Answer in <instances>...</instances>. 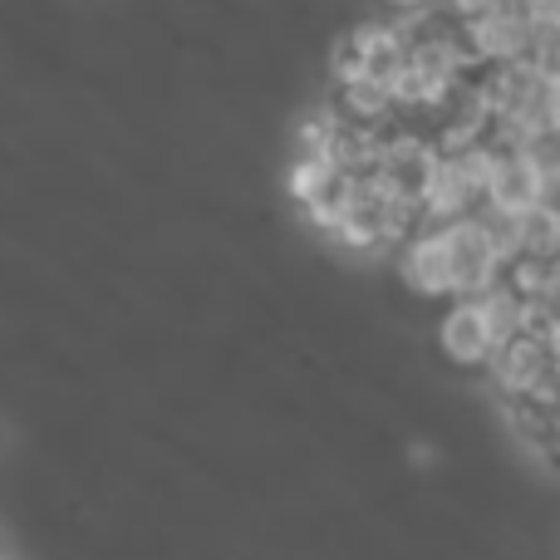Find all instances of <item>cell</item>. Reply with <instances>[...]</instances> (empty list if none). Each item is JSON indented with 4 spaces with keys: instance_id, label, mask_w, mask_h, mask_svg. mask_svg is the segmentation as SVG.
Listing matches in <instances>:
<instances>
[{
    "instance_id": "obj_1",
    "label": "cell",
    "mask_w": 560,
    "mask_h": 560,
    "mask_svg": "<svg viewBox=\"0 0 560 560\" xmlns=\"http://www.w3.org/2000/svg\"><path fill=\"white\" fill-rule=\"evenodd\" d=\"M443 345H447V354H453L457 364H482V359L492 354L497 329H492V319H487V310L477 305V300H472V305H463L453 319H447Z\"/></svg>"
},
{
    "instance_id": "obj_2",
    "label": "cell",
    "mask_w": 560,
    "mask_h": 560,
    "mask_svg": "<svg viewBox=\"0 0 560 560\" xmlns=\"http://www.w3.org/2000/svg\"><path fill=\"white\" fill-rule=\"evenodd\" d=\"M335 74H339V84H349V79H364V55H359V35H349L345 45L335 49Z\"/></svg>"
},
{
    "instance_id": "obj_3",
    "label": "cell",
    "mask_w": 560,
    "mask_h": 560,
    "mask_svg": "<svg viewBox=\"0 0 560 560\" xmlns=\"http://www.w3.org/2000/svg\"><path fill=\"white\" fill-rule=\"evenodd\" d=\"M492 5H502V0H453V15L472 20V15H482V10H492Z\"/></svg>"
},
{
    "instance_id": "obj_4",
    "label": "cell",
    "mask_w": 560,
    "mask_h": 560,
    "mask_svg": "<svg viewBox=\"0 0 560 560\" xmlns=\"http://www.w3.org/2000/svg\"><path fill=\"white\" fill-rule=\"evenodd\" d=\"M0 453H5V428H0Z\"/></svg>"
},
{
    "instance_id": "obj_5",
    "label": "cell",
    "mask_w": 560,
    "mask_h": 560,
    "mask_svg": "<svg viewBox=\"0 0 560 560\" xmlns=\"http://www.w3.org/2000/svg\"><path fill=\"white\" fill-rule=\"evenodd\" d=\"M404 5H423V0H404Z\"/></svg>"
}]
</instances>
